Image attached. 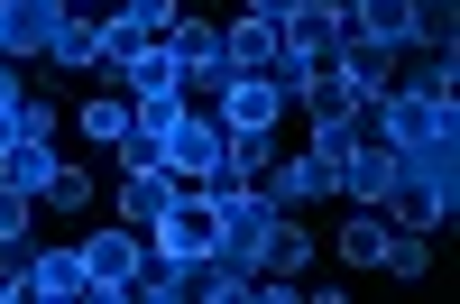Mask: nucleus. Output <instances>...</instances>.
<instances>
[{
	"mask_svg": "<svg viewBox=\"0 0 460 304\" xmlns=\"http://www.w3.org/2000/svg\"><path fill=\"white\" fill-rule=\"evenodd\" d=\"M28 240H37V194H19L0 175V249H28Z\"/></svg>",
	"mask_w": 460,
	"mask_h": 304,
	"instance_id": "25",
	"label": "nucleus"
},
{
	"mask_svg": "<svg viewBox=\"0 0 460 304\" xmlns=\"http://www.w3.org/2000/svg\"><path fill=\"white\" fill-rule=\"evenodd\" d=\"M175 121H184V93H129V130H138L147 148H157Z\"/></svg>",
	"mask_w": 460,
	"mask_h": 304,
	"instance_id": "24",
	"label": "nucleus"
},
{
	"mask_svg": "<svg viewBox=\"0 0 460 304\" xmlns=\"http://www.w3.org/2000/svg\"><path fill=\"white\" fill-rule=\"evenodd\" d=\"M147 249H157V258H212L221 249V212H212L203 184H184V194L166 203V221L147 231Z\"/></svg>",
	"mask_w": 460,
	"mask_h": 304,
	"instance_id": "6",
	"label": "nucleus"
},
{
	"mask_svg": "<svg viewBox=\"0 0 460 304\" xmlns=\"http://www.w3.org/2000/svg\"><path fill=\"white\" fill-rule=\"evenodd\" d=\"M387 184H396V157H387V139H359L350 157H341V194H350V203H377Z\"/></svg>",
	"mask_w": 460,
	"mask_h": 304,
	"instance_id": "18",
	"label": "nucleus"
},
{
	"mask_svg": "<svg viewBox=\"0 0 460 304\" xmlns=\"http://www.w3.org/2000/svg\"><path fill=\"white\" fill-rule=\"evenodd\" d=\"M332 65L350 74V93H359V102H377V93H396V47H368V37H350V28H341V47H332Z\"/></svg>",
	"mask_w": 460,
	"mask_h": 304,
	"instance_id": "15",
	"label": "nucleus"
},
{
	"mask_svg": "<svg viewBox=\"0 0 460 304\" xmlns=\"http://www.w3.org/2000/svg\"><path fill=\"white\" fill-rule=\"evenodd\" d=\"M120 84H129V93H184V65H175V47H166V37H157V47H147V56L120 74Z\"/></svg>",
	"mask_w": 460,
	"mask_h": 304,
	"instance_id": "23",
	"label": "nucleus"
},
{
	"mask_svg": "<svg viewBox=\"0 0 460 304\" xmlns=\"http://www.w3.org/2000/svg\"><path fill=\"white\" fill-rule=\"evenodd\" d=\"M65 166V148L56 139H10V148H0V175H10L19 184V194H47V175Z\"/></svg>",
	"mask_w": 460,
	"mask_h": 304,
	"instance_id": "19",
	"label": "nucleus"
},
{
	"mask_svg": "<svg viewBox=\"0 0 460 304\" xmlns=\"http://www.w3.org/2000/svg\"><path fill=\"white\" fill-rule=\"evenodd\" d=\"M74 10H102V0H74Z\"/></svg>",
	"mask_w": 460,
	"mask_h": 304,
	"instance_id": "32",
	"label": "nucleus"
},
{
	"mask_svg": "<svg viewBox=\"0 0 460 304\" xmlns=\"http://www.w3.org/2000/svg\"><path fill=\"white\" fill-rule=\"evenodd\" d=\"M377 277L424 286V277H433V231H387V249H377Z\"/></svg>",
	"mask_w": 460,
	"mask_h": 304,
	"instance_id": "20",
	"label": "nucleus"
},
{
	"mask_svg": "<svg viewBox=\"0 0 460 304\" xmlns=\"http://www.w3.org/2000/svg\"><path fill=\"white\" fill-rule=\"evenodd\" d=\"M258 194L277 203V212H314V203H332V194H341V166L323 157V148H295V157H267Z\"/></svg>",
	"mask_w": 460,
	"mask_h": 304,
	"instance_id": "3",
	"label": "nucleus"
},
{
	"mask_svg": "<svg viewBox=\"0 0 460 304\" xmlns=\"http://www.w3.org/2000/svg\"><path fill=\"white\" fill-rule=\"evenodd\" d=\"M37 65H56V74H84V65H102V19L65 0V19H56V37H47V56H37Z\"/></svg>",
	"mask_w": 460,
	"mask_h": 304,
	"instance_id": "17",
	"label": "nucleus"
},
{
	"mask_svg": "<svg viewBox=\"0 0 460 304\" xmlns=\"http://www.w3.org/2000/svg\"><path fill=\"white\" fill-rule=\"evenodd\" d=\"M19 102H28V84H19V65L0 56V111H19Z\"/></svg>",
	"mask_w": 460,
	"mask_h": 304,
	"instance_id": "30",
	"label": "nucleus"
},
{
	"mask_svg": "<svg viewBox=\"0 0 460 304\" xmlns=\"http://www.w3.org/2000/svg\"><path fill=\"white\" fill-rule=\"evenodd\" d=\"M184 194V184L166 175V166H129V184H120V221H129V231L147 240V231H157V221H166V203Z\"/></svg>",
	"mask_w": 460,
	"mask_h": 304,
	"instance_id": "16",
	"label": "nucleus"
},
{
	"mask_svg": "<svg viewBox=\"0 0 460 304\" xmlns=\"http://www.w3.org/2000/svg\"><path fill=\"white\" fill-rule=\"evenodd\" d=\"M157 166L175 184H212L221 175V121H212V102H184V121L157 139Z\"/></svg>",
	"mask_w": 460,
	"mask_h": 304,
	"instance_id": "2",
	"label": "nucleus"
},
{
	"mask_svg": "<svg viewBox=\"0 0 460 304\" xmlns=\"http://www.w3.org/2000/svg\"><path fill=\"white\" fill-rule=\"evenodd\" d=\"M84 203H93V175L65 157V166L47 175V194H37V212H84Z\"/></svg>",
	"mask_w": 460,
	"mask_h": 304,
	"instance_id": "26",
	"label": "nucleus"
},
{
	"mask_svg": "<svg viewBox=\"0 0 460 304\" xmlns=\"http://www.w3.org/2000/svg\"><path fill=\"white\" fill-rule=\"evenodd\" d=\"M19 139H65V111L28 93V102H19Z\"/></svg>",
	"mask_w": 460,
	"mask_h": 304,
	"instance_id": "28",
	"label": "nucleus"
},
{
	"mask_svg": "<svg viewBox=\"0 0 460 304\" xmlns=\"http://www.w3.org/2000/svg\"><path fill=\"white\" fill-rule=\"evenodd\" d=\"M377 212H387V221H396V231H433V240H442L460 203H451V194H433V184H414V175H396V184H387V194H377Z\"/></svg>",
	"mask_w": 460,
	"mask_h": 304,
	"instance_id": "13",
	"label": "nucleus"
},
{
	"mask_svg": "<svg viewBox=\"0 0 460 304\" xmlns=\"http://www.w3.org/2000/svg\"><path fill=\"white\" fill-rule=\"evenodd\" d=\"M332 47H341V10H332V0H286V10H277V84L295 65H323Z\"/></svg>",
	"mask_w": 460,
	"mask_h": 304,
	"instance_id": "4",
	"label": "nucleus"
},
{
	"mask_svg": "<svg viewBox=\"0 0 460 304\" xmlns=\"http://www.w3.org/2000/svg\"><path fill=\"white\" fill-rule=\"evenodd\" d=\"M74 249H84V277H93V304H129V277L147 268V240L129 231V221H111V231L74 240Z\"/></svg>",
	"mask_w": 460,
	"mask_h": 304,
	"instance_id": "5",
	"label": "nucleus"
},
{
	"mask_svg": "<svg viewBox=\"0 0 460 304\" xmlns=\"http://www.w3.org/2000/svg\"><path fill=\"white\" fill-rule=\"evenodd\" d=\"M286 102H295V93L277 84V74H230V84L212 93V121H221V130H277Z\"/></svg>",
	"mask_w": 460,
	"mask_h": 304,
	"instance_id": "7",
	"label": "nucleus"
},
{
	"mask_svg": "<svg viewBox=\"0 0 460 304\" xmlns=\"http://www.w3.org/2000/svg\"><path fill=\"white\" fill-rule=\"evenodd\" d=\"M387 231H396V221L377 212V203H359L350 221H341V268H377V249H387Z\"/></svg>",
	"mask_w": 460,
	"mask_h": 304,
	"instance_id": "21",
	"label": "nucleus"
},
{
	"mask_svg": "<svg viewBox=\"0 0 460 304\" xmlns=\"http://www.w3.org/2000/svg\"><path fill=\"white\" fill-rule=\"evenodd\" d=\"M10 139H19V111H0V148H10Z\"/></svg>",
	"mask_w": 460,
	"mask_h": 304,
	"instance_id": "31",
	"label": "nucleus"
},
{
	"mask_svg": "<svg viewBox=\"0 0 460 304\" xmlns=\"http://www.w3.org/2000/svg\"><path fill=\"white\" fill-rule=\"evenodd\" d=\"M93 19H102V65H111V74H129L147 47H157V28H147V19L129 10V0H102Z\"/></svg>",
	"mask_w": 460,
	"mask_h": 304,
	"instance_id": "14",
	"label": "nucleus"
},
{
	"mask_svg": "<svg viewBox=\"0 0 460 304\" xmlns=\"http://www.w3.org/2000/svg\"><path fill=\"white\" fill-rule=\"evenodd\" d=\"M166 47H175V65H184V102H212V93L230 84V65H221V28H212V19H175Z\"/></svg>",
	"mask_w": 460,
	"mask_h": 304,
	"instance_id": "8",
	"label": "nucleus"
},
{
	"mask_svg": "<svg viewBox=\"0 0 460 304\" xmlns=\"http://www.w3.org/2000/svg\"><path fill=\"white\" fill-rule=\"evenodd\" d=\"M203 194H212V212H221V249H212V258H230V268H258L267 231H277V203H267L258 184H203Z\"/></svg>",
	"mask_w": 460,
	"mask_h": 304,
	"instance_id": "1",
	"label": "nucleus"
},
{
	"mask_svg": "<svg viewBox=\"0 0 460 304\" xmlns=\"http://www.w3.org/2000/svg\"><path fill=\"white\" fill-rule=\"evenodd\" d=\"M74 295H93L84 249L74 240H28V304H74Z\"/></svg>",
	"mask_w": 460,
	"mask_h": 304,
	"instance_id": "9",
	"label": "nucleus"
},
{
	"mask_svg": "<svg viewBox=\"0 0 460 304\" xmlns=\"http://www.w3.org/2000/svg\"><path fill=\"white\" fill-rule=\"evenodd\" d=\"M460 28V0H414V47H451Z\"/></svg>",
	"mask_w": 460,
	"mask_h": 304,
	"instance_id": "27",
	"label": "nucleus"
},
{
	"mask_svg": "<svg viewBox=\"0 0 460 304\" xmlns=\"http://www.w3.org/2000/svg\"><path fill=\"white\" fill-rule=\"evenodd\" d=\"M129 10H138V19H147V28H157V37H166V28H175V19H184V0H129Z\"/></svg>",
	"mask_w": 460,
	"mask_h": 304,
	"instance_id": "29",
	"label": "nucleus"
},
{
	"mask_svg": "<svg viewBox=\"0 0 460 304\" xmlns=\"http://www.w3.org/2000/svg\"><path fill=\"white\" fill-rule=\"evenodd\" d=\"M221 65L230 74H277V19H267V10L221 19Z\"/></svg>",
	"mask_w": 460,
	"mask_h": 304,
	"instance_id": "12",
	"label": "nucleus"
},
{
	"mask_svg": "<svg viewBox=\"0 0 460 304\" xmlns=\"http://www.w3.org/2000/svg\"><path fill=\"white\" fill-rule=\"evenodd\" d=\"M249 277H267V286H304V277H314V231H304L295 212H277V231H267V249H258Z\"/></svg>",
	"mask_w": 460,
	"mask_h": 304,
	"instance_id": "11",
	"label": "nucleus"
},
{
	"mask_svg": "<svg viewBox=\"0 0 460 304\" xmlns=\"http://www.w3.org/2000/svg\"><path fill=\"white\" fill-rule=\"evenodd\" d=\"M74 130H84L93 148H120L129 139V93H93L84 111H74Z\"/></svg>",
	"mask_w": 460,
	"mask_h": 304,
	"instance_id": "22",
	"label": "nucleus"
},
{
	"mask_svg": "<svg viewBox=\"0 0 460 304\" xmlns=\"http://www.w3.org/2000/svg\"><path fill=\"white\" fill-rule=\"evenodd\" d=\"M65 19V0H0V56L10 65H37L47 56V37Z\"/></svg>",
	"mask_w": 460,
	"mask_h": 304,
	"instance_id": "10",
	"label": "nucleus"
}]
</instances>
